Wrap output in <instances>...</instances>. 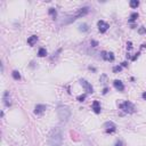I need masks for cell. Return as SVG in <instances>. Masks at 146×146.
<instances>
[{
	"mask_svg": "<svg viewBox=\"0 0 146 146\" xmlns=\"http://www.w3.org/2000/svg\"><path fill=\"white\" fill-rule=\"evenodd\" d=\"M48 144L49 146H63V135L61 128H54L49 135L48 138Z\"/></svg>",
	"mask_w": 146,
	"mask_h": 146,
	"instance_id": "cell-1",
	"label": "cell"
},
{
	"mask_svg": "<svg viewBox=\"0 0 146 146\" xmlns=\"http://www.w3.org/2000/svg\"><path fill=\"white\" fill-rule=\"evenodd\" d=\"M57 115L58 119L62 122H66L71 116V110L66 107V106H59L57 109Z\"/></svg>",
	"mask_w": 146,
	"mask_h": 146,
	"instance_id": "cell-2",
	"label": "cell"
},
{
	"mask_svg": "<svg viewBox=\"0 0 146 146\" xmlns=\"http://www.w3.org/2000/svg\"><path fill=\"white\" fill-rule=\"evenodd\" d=\"M88 13H89V7H82V8H80V9H78V10H77V13L74 14V16L70 17V18H71L70 21L65 22V23H71L72 21H75L77 18H80V17H83V16H86Z\"/></svg>",
	"mask_w": 146,
	"mask_h": 146,
	"instance_id": "cell-3",
	"label": "cell"
},
{
	"mask_svg": "<svg viewBox=\"0 0 146 146\" xmlns=\"http://www.w3.org/2000/svg\"><path fill=\"white\" fill-rule=\"evenodd\" d=\"M119 107L121 110H123L125 113H134L135 112V106H134V104L130 103V102H128V100L125 102V103H122V104H120Z\"/></svg>",
	"mask_w": 146,
	"mask_h": 146,
	"instance_id": "cell-4",
	"label": "cell"
},
{
	"mask_svg": "<svg viewBox=\"0 0 146 146\" xmlns=\"http://www.w3.org/2000/svg\"><path fill=\"white\" fill-rule=\"evenodd\" d=\"M80 83L82 84V87H83L84 90L87 91V94H93V93H94V88H93V86L89 83L87 80H84V79H80Z\"/></svg>",
	"mask_w": 146,
	"mask_h": 146,
	"instance_id": "cell-5",
	"label": "cell"
},
{
	"mask_svg": "<svg viewBox=\"0 0 146 146\" xmlns=\"http://www.w3.org/2000/svg\"><path fill=\"white\" fill-rule=\"evenodd\" d=\"M97 25H98V30H99V32L100 33H105V32L109 30V27H110V25L106 23V22H104V21H98V23H97Z\"/></svg>",
	"mask_w": 146,
	"mask_h": 146,
	"instance_id": "cell-6",
	"label": "cell"
},
{
	"mask_svg": "<svg viewBox=\"0 0 146 146\" xmlns=\"http://www.w3.org/2000/svg\"><path fill=\"white\" fill-rule=\"evenodd\" d=\"M104 127L106 128V132H109V134H112L116 130V125L113 122H105Z\"/></svg>",
	"mask_w": 146,
	"mask_h": 146,
	"instance_id": "cell-7",
	"label": "cell"
},
{
	"mask_svg": "<svg viewBox=\"0 0 146 146\" xmlns=\"http://www.w3.org/2000/svg\"><path fill=\"white\" fill-rule=\"evenodd\" d=\"M46 109H47L46 105L38 104V105H36V107H34V113H36V114H42V113L46 111Z\"/></svg>",
	"mask_w": 146,
	"mask_h": 146,
	"instance_id": "cell-8",
	"label": "cell"
},
{
	"mask_svg": "<svg viewBox=\"0 0 146 146\" xmlns=\"http://www.w3.org/2000/svg\"><path fill=\"white\" fill-rule=\"evenodd\" d=\"M102 57L104 58L105 61H110V62H113V61H114V55H113V52H102Z\"/></svg>",
	"mask_w": 146,
	"mask_h": 146,
	"instance_id": "cell-9",
	"label": "cell"
},
{
	"mask_svg": "<svg viewBox=\"0 0 146 146\" xmlns=\"http://www.w3.org/2000/svg\"><path fill=\"white\" fill-rule=\"evenodd\" d=\"M113 84H114V88L116 90H119V91H123L125 90V84L122 83V81H120V80H114Z\"/></svg>",
	"mask_w": 146,
	"mask_h": 146,
	"instance_id": "cell-10",
	"label": "cell"
},
{
	"mask_svg": "<svg viewBox=\"0 0 146 146\" xmlns=\"http://www.w3.org/2000/svg\"><path fill=\"white\" fill-rule=\"evenodd\" d=\"M93 110H94V112L96 114H99V113H100L102 109H100V104H99L98 100H94V103H93Z\"/></svg>",
	"mask_w": 146,
	"mask_h": 146,
	"instance_id": "cell-11",
	"label": "cell"
},
{
	"mask_svg": "<svg viewBox=\"0 0 146 146\" xmlns=\"http://www.w3.org/2000/svg\"><path fill=\"white\" fill-rule=\"evenodd\" d=\"M4 100H5L6 106H10L11 105L10 97H9V93H8V91H5V94H4Z\"/></svg>",
	"mask_w": 146,
	"mask_h": 146,
	"instance_id": "cell-12",
	"label": "cell"
},
{
	"mask_svg": "<svg viewBox=\"0 0 146 146\" xmlns=\"http://www.w3.org/2000/svg\"><path fill=\"white\" fill-rule=\"evenodd\" d=\"M38 41V36H31L29 39H27V43L30 45V46H34V43Z\"/></svg>",
	"mask_w": 146,
	"mask_h": 146,
	"instance_id": "cell-13",
	"label": "cell"
},
{
	"mask_svg": "<svg viewBox=\"0 0 146 146\" xmlns=\"http://www.w3.org/2000/svg\"><path fill=\"white\" fill-rule=\"evenodd\" d=\"M79 30L81 32H87L89 30V27H88V25L86 24V23H82V24H80L79 25Z\"/></svg>",
	"mask_w": 146,
	"mask_h": 146,
	"instance_id": "cell-14",
	"label": "cell"
},
{
	"mask_svg": "<svg viewBox=\"0 0 146 146\" xmlns=\"http://www.w3.org/2000/svg\"><path fill=\"white\" fill-rule=\"evenodd\" d=\"M46 55H47V50H46L45 48H40L39 52H38V56H39V57H45Z\"/></svg>",
	"mask_w": 146,
	"mask_h": 146,
	"instance_id": "cell-15",
	"label": "cell"
},
{
	"mask_svg": "<svg viewBox=\"0 0 146 146\" xmlns=\"http://www.w3.org/2000/svg\"><path fill=\"white\" fill-rule=\"evenodd\" d=\"M48 13H49V15H52V17L54 18V20L56 18V16H57V11H56V9H55V8H49Z\"/></svg>",
	"mask_w": 146,
	"mask_h": 146,
	"instance_id": "cell-16",
	"label": "cell"
},
{
	"mask_svg": "<svg viewBox=\"0 0 146 146\" xmlns=\"http://www.w3.org/2000/svg\"><path fill=\"white\" fill-rule=\"evenodd\" d=\"M129 5H130L131 8H137L139 6V1L138 0H131L130 2H129Z\"/></svg>",
	"mask_w": 146,
	"mask_h": 146,
	"instance_id": "cell-17",
	"label": "cell"
},
{
	"mask_svg": "<svg viewBox=\"0 0 146 146\" xmlns=\"http://www.w3.org/2000/svg\"><path fill=\"white\" fill-rule=\"evenodd\" d=\"M138 18V13H132L130 15V18H129V22H135L136 20Z\"/></svg>",
	"mask_w": 146,
	"mask_h": 146,
	"instance_id": "cell-18",
	"label": "cell"
},
{
	"mask_svg": "<svg viewBox=\"0 0 146 146\" xmlns=\"http://www.w3.org/2000/svg\"><path fill=\"white\" fill-rule=\"evenodd\" d=\"M11 75H13V78L15 79V80H20L21 79V74H20V72H17V71H13Z\"/></svg>",
	"mask_w": 146,
	"mask_h": 146,
	"instance_id": "cell-19",
	"label": "cell"
},
{
	"mask_svg": "<svg viewBox=\"0 0 146 146\" xmlns=\"http://www.w3.org/2000/svg\"><path fill=\"white\" fill-rule=\"evenodd\" d=\"M121 70H122V66H114V68H113V72L118 73V72H120Z\"/></svg>",
	"mask_w": 146,
	"mask_h": 146,
	"instance_id": "cell-20",
	"label": "cell"
},
{
	"mask_svg": "<svg viewBox=\"0 0 146 146\" xmlns=\"http://www.w3.org/2000/svg\"><path fill=\"white\" fill-rule=\"evenodd\" d=\"M84 99H86V95H81V96H79V97H78L79 102H83Z\"/></svg>",
	"mask_w": 146,
	"mask_h": 146,
	"instance_id": "cell-21",
	"label": "cell"
},
{
	"mask_svg": "<svg viewBox=\"0 0 146 146\" xmlns=\"http://www.w3.org/2000/svg\"><path fill=\"white\" fill-rule=\"evenodd\" d=\"M138 32H139V34H144V33H146V29L145 27H141L138 30Z\"/></svg>",
	"mask_w": 146,
	"mask_h": 146,
	"instance_id": "cell-22",
	"label": "cell"
},
{
	"mask_svg": "<svg viewBox=\"0 0 146 146\" xmlns=\"http://www.w3.org/2000/svg\"><path fill=\"white\" fill-rule=\"evenodd\" d=\"M90 45L93 46V47H97L98 46V42L95 41V40H91V42H90Z\"/></svg>",
	"mask_w": 146,
	"mask_h": 146,
	"instance_id": "cell-23",
	"label": "cell"
},
{
	"mask_svg": "<svg viewBox=\"0 0 146 146\" xmlns=\"http://www.w3.org/2000/svg\"><path fill=\"white\" fill-rule=\"evenodd\" d=\"M139 55H141V52H137V54H136L135 56H134V57L131 58V61H136V59L138 58V56H139Z\"/></svg>",
	"mask_w": 146,
	"mask_h": 146,
	"instance_id": "cell-24",
	"label": "cell"
},
{
	"mask_svg": "<svg viewBox=\"0 0 146 146\" xmlns=\"http://www.w3.org/2000/svg\"><path fill=\"white\" fill-rule=\"evenodd\" d=\"M107 91H109V88H104L103 89V94H107Z\"/></svg>",
	"mask_w": 146,
	"mask_h": 146,
	"instance_id": "cell-25",
	"label": "cell"
},
{
	"mask_svg": "<svg viewBox=\"0 0 146 146\" xmlns=\"http://www.w3.org/2000/svg\"><path fill=\"white\" fill-rule=\"evenodd\" d=\"M115 146H122V143H121L120 141H116V143H115Z\"/></svg>",
	"mask_w": 146,
	"mask_h": 146,
	"instance_id": "cell-26",
	"label": "cell"
},
{
	"mask_svg": "<svg viewBox=\"0 0 146 146\" xmlns=\"http://www.w3.org/2000/svg\"><path fill=\"white\" fill-rule=\"evenodd\" d=\"M122 68H125V66H128V64H127V62H123L122 63V65H121Z\"/></svg>",
	"mask_w": 146,
	"mask_h": 146,
	"instance_id": "cell-27",
	"label": "cell"
},
{
	"mask_svg": "<svg viewBox=\"0 0 146 146\" xmlns=\"http://www.w3.org/2000/svg\"><path fill=\"white\" fill-rule=\"evenodd\" d=\"M127 46H128V49H131V47H132V46H131V42H128Z\"/></svg>",
	"mask_w": 146,
	"mask_h": 146,
	"instance_id": "cell-28",
	"label": "cell"
},
{
	"mask_svg": "<svg viewBox=\"0 0 146 146\" xmlns=\"http://www.w3.org/2000/svg\"><path fill=\"white\" fill-rule=\"evenodd\" d=\"M143 98L146 99V93H144V94H143Z\"/></svg>",
	"mask_w": 146,
	"mask_h": 146,
	"instance_id": "cell-29",
	"label": "cell"
}]
</instances>
